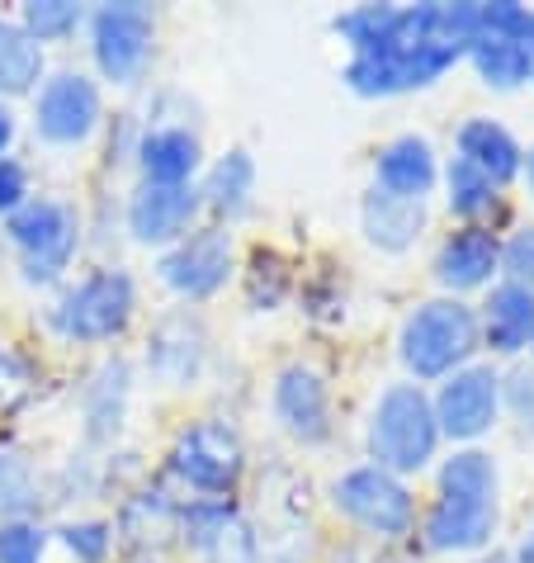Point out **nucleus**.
<instances>
[{
  "mask_svg": "<svg viewBox=\"0 0 534 563\" xmlns=\"http://www.w3.org/2000/svg\"><path fill=\"white\" fill-rule=\"evenodd\" d=\"M133 308H137L133 279L123 271H96L76 289L62 294L48 312V322L57 327V336H67V341H114L129 332Z\"/></svg>",
  "mask_w": 534,
  "mask_h": 563,
  "instance_id": "obj_6",
  "label": "nucleus"
},
{
  "mask_svg": "<svg viewBox=\"0 0 534 563\" xmlns=\"http://www.w3.org/2000/svg\"><path fill=\"white\" fill-rule=\"evenodd\" d=\"M530 57H534V43H530ZM530 81H534V67H530Z\"/></svg>",
  "mask_w": 534,
  "mask_h": 563,
  "instance_id": "obj_39",
  "label": "nucleus"
},
{
  "mask_svg": "<svg viewBox=\"0 0 534 563\" xmlns=\"http://www.w3.org/2000/svg\"><path fill=\"white\" fill-rule=\"evenodd\" d=\"M515 563H534V521H530V530H525V540H521V550L511 554Z\"/></svg>",
  "mask_w": 534,
  "mask_h": 563,
  "instance_id": "obj_36",
  "label": "nucleus"
},
{
  "mask_svg": "<svg viewBox=\"0 0 534 563\" xmlns=\"http://www.w3.org/2000/svg\"><path fill=\"white\" fill-rule=\"evenodd\" d=\"M34 507H38L34 468H29L24 455H14V450H0V516L5 521H24Z\"/></svg>",
  "mask_w": 534,
  "mask_h": 563,
  "instance_id": "obj_27",
  "label": "nucleus"
},
{
  "mask_svg": "<svg viewBox=\"0 0 534 563\" xmlns=\"http://www.w3.org/2000/svg\"><path fill=\"white\" fill-rule=\"evenodd\" d=\"M147 365H152L156 379H166L176 388L199 379V369H203V327L190 318V312L166 318L147 341Z\"/></svg>",
  "mask_w": 534,
  "mask_h": 563,
  "instance_id": "obj_17",
  "label": "nucleus"
},
{
  "mask_svg": "<svg viewBox=\"0 0 534 563\" xmlns=\"http://www.w3.org/2000/svg\"><path fill=\"white\" fill-rule=\"evenodd\" d=\"M199 195H203L209 209L227 213V218H242L251 209V195H256V162H251V152L232 147L227 156H218Z\"/></svg>",
  "mask_w": 534,
  "mask_h": 563,
  "instance_id": "obj_23",
  "label": "nucleus"
},
{
  "mask_svg": "<svg viewBox=\"0 0 534 563\" xmlns=\"http://www.w3.org/2000/svg\"><path fill=\"white\" fill-rule=\"evenodd\" d=\"M392 14H398V5H355V10H345L336 14V34L351 43L355 53H369L374 43H379L388 34V24H392Z\"/></svg>",
  "mask_w": 534,
  "mask_h": 563,
  "instance_id": "obj_28",
  "label": "nucleus"
},
{
  "mask_svg": "<svg viewBox=\"0 0 534 563\" xmlns=\"http://www.w3.org/2000/svg\"><path fill=\"white\" fill-rule=\"evenodd\" d=\"M242 468H246V450H242V435L227 421H199L170 450V474L185 488L209 493V497H223L237 488Z\"/></svg>",
  "mask_w": 534,
  "mask_h": 563,
  "instance_id": "obj_8",
  "label": "nucleus"
},
{
  "mask_svg": "<svg viewBox=\"0 0 534 563\" xmlns=\"http://www.w3.org/2000/svg\"><path fill=\"white\" fill-rule=\"evenodd\" d=\"M152 10L147 5H100L90 14V38H96V62L114 86H133L152 62Z\"/></svg>",
  "mask_w": 534,
  "mask_h": 563,
  "instance_id": "obj_10",
  "label": "nucleus"
},
{
  "mask_svg": "<svg viewBox=\"0 0 534 563\" xmlns=\"http://www.w3.org/2000/svg\"><path fill=\"white\" fill-rule=\"evenodd\" d=\"M48 530L34 521H0V563H43Z\"/></svg>",
  "mask_w": 534,
  "mask_h": 563,
  "instance_id": "obj_30",
  "label": "nucleus"
},
{
  "mask_svg": "<svg viewBox=\"0 0 534 563\" xmlns=\"http://www.w3.org/2000/svg\"><path fill=\"white\" fill-rule=\"evenodd\" d=\"M497 271H501V242L487 228H459L435 256V279L449 294H468V289L492 285Z\"/></svg>",
  "mask_w": 534,
  "mask_h": 563,
  "instance_id": "obj_15",
  "label": "nucleus"
},
{
  "mask_svg": "<svg viewBox=\"0 0 534 563\" xmlns=\"http://www.w3.org/2000/svg\"><path fill=\"white\" fill-rule=\"evenodd\" d=\"M501 402L511 408V417H515V427H521L525 441H534V369L530 365L511 369V379L501 384Z\"/></svg>",
  "mask_w": 534,
  "mask_h": 563,
  "instance_id": "obj_32",
  "label": "nucleus"
},
{
  "mask_svg": "<svg viewBox=\"0 0 534 563\" xmlns=\"http://www.w3.org/2000/svg\"><path fill=\"white\" fill-rule=\"evenodd\" d=\"M435 152L426 137L407 133V137H392V143L379 152V190L388 195H402V199H426L431 185H435Z\"/></svg>",
  "mask_w": 534,
  "mask_h": 563,
  "instance_id": "obj_21",
  "label": "nucleus"
},
{
  "mask_svg": "<svg viewBox=\"0 0 534 563\" xmlns=\"http://www.w3.org/2000/svg\"><path fill=\"white\" fill-rule=\"evenodd\" d=\"M203 209V195L194 185H152L143 180L129 199V232L143 246H162V242H180L190 223Z\"/></svg>",
  "mask_w": 534,
  "mask_h": 563,
  "instance_id": "obj_13",
  "label": "nucleus"
},
{
  "mask_svg": "<svg viewBox=\"0 0 534 563\" xmlns=\"http://www.w3.org/2000/svg\"><path fill=\"white\" fill-rule=\"evenodd\" d=\"M137 162H143V176L152 185H190L194 170L203 162V147L190 129L180 123H166V129H147L143 143H137Z\"/></svg>",
  "mask_w": 534,
  "mask_h": 563,
  "instance_id": "obj_20",
  "label": "nucleus"
},
{
  "mask_svg": "<svg viewBox=\"0 0 534 563\" xmlns=\"http://www.w3.org/2000/svg\"><path fill=\"white\" fill-rule=\"evenodd\" d=\"M43 76V43L24 24L0 20V96H29Z\"/></svg>",
  "mask_w": 534,
  "mask_h": 563,
  "instance_id": "obj_24",
  "label": "nucleus"
},
{
  "mask_svg": "<svg viewBox=\"0 0 534 563\" xmlns=\"http://www.w3.org/2000/svg\"><path fill=\"white\" fill-rule=\"evenodd\" d=\"M478 327H482V341L497 355H521L525 346H534V289L501 279V285L487 294Z\"/></svg>",
  "mask_w": 534,
  "mask_h": 563,
  "instance_id": "obj_16",
  "label": "nucleus"
},
{
  "mask_svg": "<svg viewBox=\"0 0 534 563\" xmlns=\"http://www.w3.org/2000/svg\"><path fill=\"white\" fill-rule=\"evenodd\" d=\"M62 544L81 559V563H104L109 544H114V526L104 521H81V526H62Z\"/></svg>",
  "mask_w": 534,
  "mask_h": 563,
  "instance_id": "obj_31",
  "label": "nucleus"
},
{
  "mask_svg": "<svg viewBox=\"0 0 534 563\" xmlns=\"http://www.w3.org/2000/svg\"><path fill=\"white\" fill-rule=\"evenodd\" d=\"M521 176H525V190H530V199H534V147L525 152V166H521Z\"/></svg>",
  "mask_w": 534,
  "mask_h": 563,
  "instance_id": "obj_37",
  "label": "nucleus"
},
{
  "mask_svg": "<svg viewBox=\"0 0 534 563\" xmlns=\"http://www.w3.org/2000/svg\"><path fill=\"white\" fill-rule=\"evenodd\" d=\"M478 341H482L478 312L464 299H431L402 322L398 355L407 374H416V379H449L454 369L474 365Z\"/></svg>",
  "mask_w": 534,
  "mask_h": 563,
  "instance_id": "obj_4",
  "label": "nucleus"
},
{
  "mask_svg": "<svg viewBox=\"0 0 534 563\" xmlns=\"http://www.w3.org/2000/svg\"><path fill=\"white\" fill-rule=\"evenodd\" d=\"M5 238L20 252L24 285H53L76 256L81 218H76L71 205H62V199H24L5 218Z\"/></svg>",
  "mask_w": 534,
  "mask_h": 563,
  "instance_id": "obj_5",
  "label": "nucleus"
},
{
  "mask_svg": "<svg viewBox=\"0 0 534 563\" xmlns=\"http://www.w3.org/2000/svg\"><path fill=\"white\" fill-rule=\"evenodd\" d=\"M14 143V114L5 104H0V156H5V147Z\"/></svg>",
  "mask_w": 534,
  "mask_h": 563,
  "instance_id": "obj_35",
  "label": "nucleus"
},
{
  "mask_svg": "<svg viewBox=\"0 0 534 563\" xmlns=\"http://www.w3.org/2000/svg\"><path fill=\"white\" fill-rule=\"evenodd\" d=\"M20 24L38 43H53V38H67L71 29L81 24V5H76V0H29Z\"/></svg>",
  "mask_w": 534,
  "mask_h": 563,
  "instance_id": "obj_29",
  "label": "nucleus"
},
{
  "mask_svg": "<svg viewBox=\"0 0 534 563\" xmlns=\"http://www.w3.org/2000/svg\"><path fill=\"white\" fill-rule=\"evenodd\" d=\"M29 199V176L14 156H0V218H10Z\"/></svg>",
  "mask_w": 534,
  "mask_h": 563,
  "instance_id": "obj_34",
  "label": "nucleus"
},
{
  "mask_svg": "<svg viewBox=\"0 0 534 563\" xmlns=\"http://www.w3.org/2000/svg\"><path fill=\"white\" fill-rule=\"evenodd\" d=\"M123 408H129V365H104L96 374L86 394V421H90V441H104V435L119 431L123 421Z\"/></svg>",
  "mask_w": 534,
  "mask_h": 563,
  "instance_id": "obj_25",
  "label": "nucleus"
},
{
  "mask_svg": "<svg viewBox=\"0 0 534 563\" xmlns=\"http://www.w3.org/2000/svg\"><path fill=\"white\" fill-rule=\"evenodd\" d=\"M359 218H365V238L379 246V252H407L421 228H426V199H402V195H388V190H374L365 195V205H359Z\"/></svg>",
  "mask_w": 534,
  "mask_h": 563,
  "instance_id": "obj_19",
  "label": "nucleus"
},
{
  "mask_svg": "<svg viewBox=\"0 0 534 563\" xmlns=\"http://www.w3.org/2000/svg\"><path fill=\"white\" fill-rule=\"evenodd\" d=\"M156 271H162V279L180 299H209L232 275V238L223 228H199L194 238H185Z\"/></svg>",
  "mask_w": 534,
  "mask_h": 563,
  "instance_id": "obj_12",
  "label": "nucleus"
},
{
  "mask_svg": "<svg viewBox=\"0 0 534 563\" xmlns=\"http://www.w3.org/2000/svg\"><path fill=\"white\" fill-rule=\"evenodd\" d=\"M478 0H464V5H398L388 34L369 53L351 57L345 86L369 100L435 86L454 62L468 57V43L478 38Z\"/></svg>",
  "mask_w": 534,
  "mask_h": 563,
  "instance_id": "obj_1",
  "label": "nucleus"
},
{
  "mask_svg": "<svg viewBox=\"0 0 534 563\" xmlns=\"http://www.w3.org/2000/svg\"><path fill=\"white\" fill-rule=\"evenodd\" d=\"M445 185H449V209L459 213V218H468L474 228H482V218H497L501 213V190L482 176V170L459 162V156L449 162Z\"/></svg>",
  "mask_w": 534,
  "mask_h": 563,
  "instance_id": "obj_26",
  "label": "nucleus"
},
{
  "mask_svg": "<svg viewBox=\"0 0 534 563\" xmlns=\"http://www.w3.org/2000/svg\"><path fill=\"white\" fill-rule=\"evenodd\" d=\"M435 421H440V435L449 441H478L497 427V412H501V374L492 365H464L454 369L440 394L431 398Z\"/></svg>",
  "mask_w": 534,
  "mask_h": 563,
  "instance_id": "obj_9",
  "label": "nucleus"
},
{
  "mask_svg": "<svg viewBox=\"0 0 534 563\" xmlns=\"http://www.w3.org/2000/svg\"><path fill=\"white\" fill-rule=\"evenodd\" d=\"M369 455L374 468H388V474H421L435 460L440 445V421L431 398L421 394V384H392L379 394L369 412Z\"/></svg>",
  "mask_w": 534,
  "mask_h": 563,
  "instance_id": "obj_3",
  "label": "nucleus"
},
{
  "mask_svg": "<svg viewBox=\"0 0 534 563\" xmlns=\"http://www.w3.org/2000/svg\"><path fill=\"white\" fill-rule=\"evenodd\" d=\"M275 417L293 441L318 445L332 435V398H326V384L318 369L308 365H289L279 369L275 379Z\"/></svg>",
  "mask_w": 534,
  "mask_h": 563,
  "instance_id": "obj_14",
  "label": "nucleus"
},
{
  "mask_svg": "<svg viewBox=\"0 0 534 563\" xmlns=\"http://www.w3.org/2000/svg\"><path fill=\"white\" fill-rule=\"evenodd\" d=\"M100 86L81 71H62L53 81H43L34 100V133L53 147H76L100 129Z\"/></svg>",
  "mask_w": 534,
  "mask_h": 563,
  "instance_id": "obj_11",
  "label": "nucleus"
},
{
  "mask_svg": "<svg viewBox=\"0 0 534 563\" xmlns=\"http://www.w3.org/2000/svg\"><path fill=\"white\" fill-rule=\"evenodd\" d=\"M501 478L487 450H459L440 468V493L426 516V544L435 554H474L492 544L501 526Z\"/></svg>",
  "mask_w": 534,
  "mask_h": 563,
  "instance_id": "obj_2",
  "label": "nucleus"
},
{
  "mask_svg": "<svg viewBox=\"0 0 534 563\" xmlns=\"http://www.w3.org/2000/svg\"><path fill=\"white\" fill-rule=\"evenodd\" d=\"M482 563H515L511 554H492V559H482Z\"/></svg>",
  "mask_w": 534,
  "mask_h": 563,
  "instance_id": "obj_38",
  "label": "nucleus"
},
{
  "mask_svg": "<svg viewBox=\"0 0 534 563\" xmlns=\"http://www.w3.org/2000/svg\"><path fill=\"white\" fill-rule=\"evenodd\" d=\"M501 271H507L511 285L534 289V228H515L501 242Z\"/></svg>",
  "mask_w": 534,
  "mask_h": 563,
  "instance_id": "obj_33",
  "label": "nucleus"
},
{
  "mask_svg": "<svg viewBox=\"0 0 534 563\" xmlns=\"http://www.w3.org/2000/svg\"><path fill=\"white\" fill-rule=\"evenodd\" d=\"M454 143H459V162L482 170V176L492 180L497 190L507 180L521 176V166H525V147L515 143L511 129H501L497 119H468Z\"/></svg>",
  "mask_w": 534,
  "mask_h": 563,
  "instance_id": "obj_18",
  "label": "nucleus"
},
{
  "mask_svg": "<svg viewBox=\"0 0 534 563\" xmlns=\"http://www.w3.org/2000/svg\"><path fill=\"white\" fill-rule=\"evenodd\" d=\"M332 497L355 526L369 530V536L398 540V536H407V530L416 526L412 493H407V483L398 474H388V468H374V464L351 468V474L336 478Z\"/></svg>",
  "mask_w": 534,
  "mask_h": 563,
  "instance_id": "obj_7",
  "label": "nucleus"
},
{
  "mask_svg": "<svg viewBox=\"0 0 534 563\" xmlns=\"http://www.w3.org/2000/svg\"><path fill=\"white\" fill-rule=\"evenodd\" d=\"M530 43L534 38H515V34H482L468 43V62L478 67V76L492 90H515V86H525L530 81V67H534V57H530Z\"/></svg>",
  "mask_w": 534,
  "mask_h": 563,
  "instance_id": "obj_22",
  "label": "nucleus"
}]
</instances>
